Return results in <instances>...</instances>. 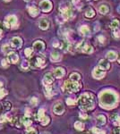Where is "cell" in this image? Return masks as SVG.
Here are the masks:
<instances>
[{
  "label": "cell",
  "mask_w": 120,
  "mask_h": 134,
  "mask_svg": "<svg viewBox=\"0 0 120 134\" xmlns=\"http://www.w3.org/2000/svg\"><path fill=\"white\" fill-rule=\"evenodd\" d=\"M65 74H66V71H65V69L62 68V67H58V68L54 71V76L58 79L62 78Z\"/></svg>",
  "instance_id": "16"
},
{
  "label": "cell",
  "mask_w": 120,
  "mask_h": 134,
  "mask_svg": "<svg viewBox=\"0 0 120 134\" xmlns=\"http://www.w3.org/2000/svg\"><path fill=\"white\" fill-rule=\"evenodd\" d=\"M117 103V96L112 91H103L100 95V105L102 107L110 109Z\"/></svg>",
  "instance_id": "1"
},
{
  "label": "cell",
  "mask_w": 120,
  "mask_h": 134,
  "mask_svg": "<svg viewBox=\"0 0 120 134\" xmlns=\"http://www.w3.org/2000/svg\"><path fill=\"white\" fill-rule=\"evenodd\" d=\"M99 11L101 14H107L109 12V7L107 5H101L99 8Z\"/></svg>",
  "instance_id": "22"
},
{
  "label": "cell",
  "mask_w": 120,
  "mask_h": 134,
  "mask_svg": "<svg viewBox=\"0 0 120 134\" xmlns=\"http://www.w3.org/2000/svg\"><path fill=\"white\" fill-rule=\"evenodd\" d=\"M54 82V76L51 72H48L44 75L43 78V84L45 87H48V86H52Z\"/></svg>",
  "instance_id": "8"
},
{
  "label": "cell",
  "mask_w": 120,
  "mask_h": 134,
  "mask_svg": "<svg viewBox=\"0 0 120 134\" xmlns=\"http://www.w3.org/2000/svg\"><path fill=\"white\" fill-rule=\"evenodd\" d=\"M53 111H54L55 114L59 115V114H62L63 113L65 112V106H63V104L58 103V104L55 105V106L53 108Z\"/></svg>",
  "instance_id": "15"
},
{
  "label": "cell",
  "mask_w": 120,
  "mask_h": 134,
  "mask_svg": "<svg viewBox=\"0 0 120 134\" xmlns=\"http://www.w3.org/2000/svg\"><path fill=\"white\" fill-rule=\"evenodd\" d=\"M59 11L64 20H69L73 17V11L68 2H63L59 5Z\"/></svg>",
  "instance_id": "3"
},
{
  "label": "cell",
  "mask_w": 120,
  "mask_h": 134,
  "mask_svg": "<svg viewBox=\"0 0 120 134\" xmlns=\"http://www.w3.org/2000/svg\"><path fill=\"white\" fill-rule=\"evenodd\" d=\"M28 11H29V14H30V15L33 16V17H35V16H37L38 14H39V8L36 7V6H34V5L29 6V7H28Z\"/></svg>",
  "instance_id": "18"
},
{
  "label": "cell",
  "mask_w": 120,
  "mask_h": 134,
  "mask_svg": "<svg viewBox=\"0 0 120 134\" xmlns=\"http://www.w3.org/2000/svg\"><path fill=\"white\" fill-rule=\"evenodd\" d=\"M111 121L114 123L115 125H118L120 126V116H118L117 114H113V115L110 116Z\"/></svg>",
  "instance_id": "26"
},
{
  "label": "cell",
  "mask_w": 120,
  "mask_h": 134,
  "mask_svg": "<svg viewBox=\"0 0 120 134\" xmlns=\"http://www.w3.org/2000/svg\"><path fill=\"white\" fill-rule=\"evenodd\" d=\"M38 102H39V101H38V98H31L30 103H31V105L32 106H37Z\"/></svg>",
  "instance_id": "42"
},
{
  "label": "cell",
  "mask_w": 120,
  "mask_h": 134,
  "mask_svg": "<svg viewBox=\"0 0 120 134\" xmlns=\"http://www.w3.org/2000/svg\"><path fill=\"white\" fill-rule=\"evenodd\" d=\"M66 104L69 105V106H73L75 104V100L73 99V98H67L66 99Z\"/></svg>",
  "instance_id": "43"
},
{
  "label": "cell",
  "mask_w": 120,
  "mask_h": 134,
  "mask_svg": "<svg viewBox=\"0 0 120 134\" xmlns=\"http://www.w3.org/2000/svg\"><path fill=\"white\" fill-rule=\"evenodd\" d=\"M61 58H62L61 57V55L58 51H53L51 53V55H50V59L53 62H59Z\"/></svg>",
  "instance_id": "19"
},
{
  "label": "cell",
  "mask_w": 120,
  "mask_h": 134,
  "mask_svg": "<svg viewBox=\"0 0 120 134\" xmlns=\"http://www.w3.org/2000/svg\"><path fill=\"white\" fill-rule=\"evenodd\" d=\"M11 122H12L13 124L15 125V126H16V127H18V128H20L21 125H22V121L19 120L18 118H13Z\"/></svg>",
  "instance_id": "35"
},
{
  "label": "cell",
  "mask_w": 120,
  "mask_h": 134,
  "mask_svg": "<svg viewBox=\"0 0 120 134\" xmlns=\"http://www.w3.org/2000/svg\"><path fill=\"white\" fill-rule=\"evenodd\" d=\"M114 133L115 134H120V126H118L117 128H116L114 130Z\"/></svg>",
  "instance_id": "49"
},
{
  "label": "cell",
  "mask_w": 120,
  "mask_h": 134,
  "mask_svg": "<svg viewBox=\"0 0 120 134\" xmlns=\"http://www.w3.org/2000/svg\"><path fill=\"white\" fill-rule=\"evenodd\" d=\"M19 60V56L16 52H10L7 54V61L11 64H16Z\"/></svg>",
  "instance_id": "11"
},
{
  "label": "cell",
  "mask_w": 120,
  "mask_h": 134,
  "mask_svg": "<svg viewBox=\"0 0 120 134\" xmlns=\"http://www.w3.org/2000/svg\"><path fill=\"white\" fill-rule=\"evenodd\" d=\"M99 67H100V69H102L103 71H106L110 68V64H109V63L107 61V60L101 59L100 61V63H99Z\"/></svg>",
  "instance_id": "17"
},
{
  "label": "cell",
  "mask_w": 120,
  "mask_h": 134,
  "mask_svg": "<svg viewBox=\"0 0 120 134\" xmlns=\"http://www.w3.org/2000/svg\"><path fill=\"white\" fill-rule=\"evenodd\" d=\"M92 75L96 79H102L105 76V71H103L100 67H96V68H94Z\"/></svg>",
  "instance_id": "12"
},
{
  "label": "cell",
  "mask_w": 120,
  "mask_h": 134,
  "mask_svg": "<svg viewBox=\"0 0 120 134\" xmlns=\"http://www.w3.org/2000/svg\"><path fill=\"white\" fill-rule=\"evenodd\" d=\"M78 105L80 109L83 112H87L89 110L93 109L95 106V98L92 93H83L80 96L78 100Z\"/></svg>",
  "instance_id": "2"
},
{
  "label": "cell",
  "mask_w": 120,
  "mask_h": 134,
  "mask_svg": "<svg viewBox=\"0 0 120 134\" xmlns=\"http://www.w3.org/2000/svg\"><path fill=\"white\" fill-rule=\"evenodd\" d=\"M92 131L94 132V134H99V133H100V130H99L98 128H93V129H92Z\"/></svg>",
  "instance_id": "50"
},
{
  "label": "cell",
  "mask_w": 120,
  "mask_h": 134,
  "mask_svg": "<svg viewBox=\"0 0 120 134\" xmlns=\"http://www.w3.org/2000/svg\"><path fill=\"white\" fill-rule=\"evenodd\" d=\"M25 2H30V1H31V0H24Z\"/></svg>",
  "instance_id": "55"
},
{
  "label": "cell",
  "mask_w": 120,
  "mask_h": 134,
  "mask_svg": "<svg viewBox=\"0 0 120 134\" xmlns=\"http://www.w3.org/2000/svg\"><path fill=\"white\" fill-rule=\"evenodd\" d=\"M39 27L42 31H46L49 27V22L47 18H41L39 22Z\"/></svg>",
  "instance_id": "13"
},
{
  "label": "cell",
  "mask_w": 120,
  "mask_h": 134,
  "mask_svg": "<svg viewBox=\"0 0 120 134\" xmlns=\"http://www.w3.org/2000/svg\"><path fill=\"white\" fill-rule=\"evenodd\" d=\"M113 34H114L115 38H119L120 37V31H119V29H116V30H113Z\"/></svg>",
  "instance_id": "45"
},
{
  "label": "cell",
  "mask_w": 120,
  "mask_h": 134,
  "mask_svg": "<svg viewBox=\"0 0 120 134\" xmlns=\"http://www.w3.org/2000/svg\"><path fill=\"white\" fill-rule=\"evenodd\" d=\"M39 6H41V9L42 11L48 13L52 9V3L49 0H42L39 3Z\"/></svg>",
  "instance_id": "9"
},
{
  "label": "cell",
  "mask_w": 120,
  "mask_h": 134,
  "mask_svg": "<svg viewBox=\"0 0 120 134\" xmlns=\"http://www.w3.org/2000/svg\"><path fill=\"white\" fill-rule=\"evenodd\" d=\"M80 32L82 33V35H83V36H89L90 35V29L88 26H86V25H83V26H82L81 28H80Z\"/></svg>",
  "instance_id": "21"
},
{
  "label": "cell",
  "mask_w": 120,
  "mask_h": 134,
  "mask_svg": "<svg viewBox=\"0 0 120 134\" xmlns=\"http://www.w3.org/2000/svg\"><path fill=\"white\" fill-rule=\"evenodd\" d=\"M75 127L76 130H78V131H83L84 129V124L82 122H76L75 123Z\"/></svg>",
  "instance_id": "36"
},
{
  "label": "cell",
  "mask_w": 120,
  "mask_h": 134,
  "mask_svg": "<svg viewBox=\"0 0 120 134\" xmlns=\"http://www.w3.org/2000/svg\"><path fill=\"white\" fill-rule=\"evenodd\" d=\"M82 85L80 84V82H76V81H73L71 80H67L65 81L64 86H63V89L66 90L69 93L72 92H77L81 89Z\"/></svg>",
  "instance_id": "4"
},
{
  "label": "cell",
  "mask_w": 120,
  "mask_h": 134,
  "mask_svg": "<svg viewBox=\"0 0 120 134\" xmlns=\"http://www.w3.org/2000/svg\"><path fill=\"white\" fill-rule=\"evenodd\" d=\"M80 117H81V118H83V119H87V114H85V113H81V114H80Z\"/></svg>",
  "instance_id": "48"
},
{
  "label": "cell",
  "mask_w": 120,
  "mask_h": 134,
  "mask_svg": "<svg viewBox=\"0 0 120 134\" xmlns=\"http://www.w3.org/2000/svg\"><path fill=\"white\" fill-rule=\"evenodd\" d=\"M33 48L36 50L37 52H41L45 48V44L42 42L41 40H37L33 43Z\"/></svg>",
  "instance_id": "14"
},
{
  "label": "cell",
  "mask_w": 120,
  "mask_h": 134,
  "mask_svg": "<svg viewBox=\"0 0 120 134\" xmlns=\"http://www.w3.org/2000/svg\"><path fill=\"white\" fill-rule=\"evenodd\" d=\"M94 15H95V11H94L92 8H88L87 10L85 11V17L87 18H92L94 17Z\"/></svg>",
  "instance_id": "23"
},
{
  "label": "cell",
  "mask_w": 120,
  "mask_h": 134,
  "mask_svg": "<svg viewBox=\"0 0 120 134\" xmlns=\"http://www.w3.org/2000/svg\"><path fill=\"white\" fill-rule=\"evenodd\" d=\"M2 33H3V31L0 30V39H1V38H2V36H3V34H2Z\"/></svg>",
  "instance_id": "52"
},
{
  "label": "cell",
  "mask_w": 120,
  "mask_h": 134,
  "mask_svg": "<svg viewBox=\"0 0 120 134\" xmlns=\"http://www.w3.org/2000/svg\"><path fill=\"white\" fill-rule=\"evenodd\" d=\"M45 115H46V114H45V110H44L43 108H41V109L38 111V113H37V120L41 121Z\"/></svg>",
  "instance_id": "29"
},
{
  "label": "cell",
  "mask_w": 120,
  "mask_h": 134,
  "mask_svg": "<svg viewBox=\"0 0 120 134\" xmlns=\"http://www.w3.org/2000/svg\"><path fill=\"white\" fill-rule=\"evenodd\" d=\"M76 48L78 51H81V52H83L85 54H92L93 52V47H92L89 44L85 43V42H81L77 45Z\"/></svg>",
  "instance_id": "7"
},
{
  "label": "cell",
  "mask_w": 120,
  "mask_h": 134,
  "mask_svg": "<svg viewBox=\"0 0 120 134\" xmlns=\"http://www.w3.org/2000/svg\"><path fill=\"white\" fill-rule=\"evenodd\" d=\"M26 134H38L37 131L34 128H31V127H28L26 130Z\"/></svg>",
  "instance_id": "39"
},
{
  "label": "cell",
  "mask_w": 120,
  "mask_h": 134,
  "mask_svg": "<svg viewBox=\"0 0 120 134\" xmlns=\"http://www.w3.org/2000/svg\"><path fill=\"white\" fill-rule=\"evenodd\" d=\"M22 124H24L26 127H29L30 125L31 124V123H32V121H31V118L29 115H24L22 117Z\"/></svg>",
  "instance_id": "20"
},
{
  "label": "cell",
  "mask_w": 120,
  "mask_h": 134,
  "mask_svg": "<svg viewBox=\"0 0 120 134\" xmlns=\"http://www.w3.org/2000/svg\"><path fill=\"white\" fill-rule=\"evenodd\" d=\"M24 54H25V56H26V57L31 58L33 54V49L31 48V47H27V48L24 50Z\"/></svg>",
  "instance_id": "34"
},
{
  "label": "cell",
  "mask_w": 120,
  "mask_h": 134,
  "mask_svg": "<svg viewBox=\"0 0 120 134\" xmlns=\"http://www.w3.org/2000/svg\"><path fill=\"white\" fill-rule=\"evenodd\" d=\"M119 24H120V22H119L118 20H114V21H112V22L110 23V28L112 29V30H116V29H118Z\"/></svg>",
  "instance_id": "32"
},
{
  "label": "cell",
  "mask_w": 120,
  "mask_h": 134,
  "mask_svg": "<svg viewBox=\"0 0 120 134\" xmlns=\"http://www.w3.org/2000/svg\"><path fill=\"white\" fill-rule=\"evenodd\" d=\"M52 46H53L54 47H61L62 42H60V41H58V40H54L53 43H52Z\"/></svg>",
  "instance_id": "41"
},
{
  "label": "cell",
  "mask_w": 120,
  "mask_h": 134,
  "mask_svg": "<svg viewBox=\"0 0 120 134\" xmlns=\"http://www.w3.org/2000/svg\"><path fill=\"white\" fill-rule=\"evenodd\" d=\"M49 122H50V119H49V117L47 116V115H45L41 121H39V123H41L42 125H44V126L48 125V123H49Z\"/></svg>",
  "instance_id": "33"
},
{
  "label": "cell",
  "mask_w": 120,
  "mask_h": 134,
  "mask_svg": "<svg viewBox=\"0 0 120 134\" xmlns=\"http://www.w3.org/2000/svg\"><path fill=\"white\" fill-rule=\"evenodd\" d=\"M4 24H5V27L10 29H14L16 28V26L18 25V19L15 15H13V14H10V15H7L5 19V22H4Z\"/></svg>",
  "instance_id": "5"
},
{
  "label": "cell",
  "mask_w": 120,
  "mask_h": 134,
  "mask_svg": "<svg viewBox=\"0 0 120 134\" xmlns=\"http://www.w3.org/2000/svg\"><path fill=\"white\" fill-rule=\"evenodd\" d=\"M2 106H3V108H4V109H5V111H9V110L12 108V103H11V102H9V101H5V102H3Z\"/></svg>",
  "instance_id": "31"
},
{
  "label": "cell",
  "mask_w": 120,
  "mask_h": 134,
  "mask_svg": "<svg viewBox=\"0 0 120 134\" xmlns=\"http://www.w3.org/2000/svg\"><path fill=\"white\" fill-rule=\"evenodd\" d=\"M44 90H45V95L47 96L48 98H50L52 95H53V88H52V86H48V87H45V89H44Z\"/></svg>",
  "instance_id": "25"
},
{
  "label": "cell",
  "mask_w": 120,
  "mask_h": 134,
  "mask_svg": "<svg viewBox=\"0 0 120 134\" xmlns=\"http://www.w3.org/2000/svg\"><path fill=\"white\" fill-rule=\"evenodd\" d=\"M7 93L8 92L5 90V89H0V98H3L5 96L7 95Z\"/></svg>",
  "instance_id": "44"
},
{
  "label": "cell",
  "mask_w": 120,
  "mask_h": 134,
  "mask_svg": "<svg viewBox=\"0 0 120 134\" xmlns=\"http://www.w3.org/2000/svg\"><path fill=\"white\" fill-rule=\"evenodd\" d=\"M81 2H82V0H73V5H76L77 7H80V6H81Z\"/></svg>",
  "instance_id": "46"
},
{
  "label": "cell",
  "mask_w": 120,
  "mask_h": 134,
  "mask_svg": "<svg viewBox=\"0 0 120 134\" xmlns=\"http://www.w3.org/2000/svg\"><path fill=\"white\" fill-rule=\"evenodd\" d=\"M70 80L73 81H76V82H79L80 80H81V75L77 72H73L72 74L70 75Z\"/></svg>",
  "instance_id": "24"
},
{
  "label": "cell",
  "mask_w": 120,
  "mask_h": 134,
  "mask_svg": "<svg viewBox=\"0 0 120 134\" xmlns=\"http://www.w3.org/2000/svg\"><path fill=\"white\" fill-rule=\"evenodd\" d=\"M118 63L120 64V54H119V56H118Z\"/></svg>",
  "instance_id": "54"
},
{
  "label": "cell",
  "mask_w": 120,
  "mask_h": 134,
  "mask_svg": "<svg viewBox=\"0 0 120 134\" xmlns=\"http://www.w3.org/2000/svg\"><path fill=\"white\" fill-rule=\"evenodd\" d=\"M97 123L100 125H103L106 123V117L104 115H99L97 117Z\"/></svg>",
  "instance_id": "30"
},
{
  "label": "cell",
  "mask_w": 120,
  "mask_h": 134,
  "mask_svg": "<svg viewBox=\"0 0 120 134\" xmlns=\"http://www.w3.org/2000/svg\"><path fill=\"white\" fill-rule=\"evenodd\" d=\"M30 66H31V64L28 61H24L22 63V68L24 69V70H28V69L30 68Z\"/></svg>",
  "instance_id": "38"
},
{
  "label": "cell",
  "mask_w": 120,
  "mask_h": 134,
  "mask_svg": "<svg viewBox=\"0 0 120 134\" xmlns=\"http://www.w3.org/2000/svg\"><path fill=\"white\" fill-rule=\"evenodd\" d=\"M118 11H120V7H118Z\"/></svg>",
  "instance_id": "57"
},
{
  "label": "cell",
  "mask_w": 120,
  "mask_h": 134,
  "mask_svg": "<svg viewBox=\"0 0 120 134\" xmlns=\"http://www.w3.org/2000/svg\"><path fill=\"white\" fill-rule=\"evenodd\" d=\"M10 46L7 45V44H5V45H3L2 46V51L4 52V53L5 54H9L10 53Z\"/></svg>",
  "instance_id": "37"
},
{
  "label": "cell",
  "mask_w": 120,
  "mask_h": 134,
  "mask_svg": "<svg viewBox=\"0 0 120 134\" xmlns=\"http://www.w3.org/2000/svg\"><path fill=\"white\" fill-rule=\"evenodd\" d=\"M12 117L9 116L8 114H3V115L0 116V123H5L7 121H12Z\"/></svg>",
  "instance_id": "28"
},
{
  "label": "cell",
  "mask_w": 120,
  "mask_h": 134,
  "mask_svg": "<svg viewBox=\"0 0 120 134\" xmlns=\"http://www.w3.org/2000/svg\"><path fill=\"white\" fill-rule=\"evenodd\" d=\"M30 64L31 66H32L33 68H41L46 64V59L44 56H37L31 59Z\"/></svg>",
  "instance_id": "6"
},
{
  "label": "cell",
  "mask_w": 120,
  "mask_h": 134,
  "mask_svg": "<svg viewBox=\"0 0 120 134\" xmlns=\"http://www.w3.org/2000/svg\"><path fill=\"white\" fill-rule=\"evenodd\" d=\"M1 87H3V82H2V81H0V88Z\"/></svg>",
  "instance_id": "53"
},
{
  "label": "cell",
  "mask_w": 120,
  "mask_h": 134,
  "mask_svg": "<svg viewBox=\"0 0 120 134\" xmlns=\"http://www.w3.org/2000/svg\"><path fill=\"white\" fill-rule=\"evenodd\" d=\"M3 26H5V24H4L2 22H0V30L3 31Z\"/></svg>",
  "instance_id": "51"
},
{
  "label": "cell",
  "mask_w": 120,
  "mask_h": 134,
  "mask_svg": "<svg viewBox=\"0 0 120 134\" xmlns=\"http://www.w3.org/2000/svg\"><path fill=\"white\" fill-rule=\"evenodd\" d=\"M22 45V40L21 38L14 37L11 39V47H14V48H16V49L21 48Z\"/></svg>",
  "instance_id": "10"
},
{
  "label": "cell",
  "mask_w": 120,
  "mask_h": 134,
  "mask_svg": "<svg viewBox=\"0 0 120 134\" xmlns=\"http://www.w3.org/2000/svg\"><path fill=\"white\" fill-rule=\"evenodd\" d=\"M107 58H108L109 61H114V60H116V58H117V54L114 51H109L107 54Z\"/></svg>",
  "instance_id": "27"
},
{
  "label": "cell",
  "mask_w": 120,
  "mask_h": 134,
  "mask_svg": "<svg viewBox=\"0 0 120 134\" xmlns=\"http://www.w3.org/2000/svg\"><path fill=\"white\" fill-rule=\"evenodd\" d=\"M8 61H6L5 59H3L0 61V65H1L3 68H7L8 65H9V63H7Z\"/></svg>",
  "instance_id": "40"
},
{
  "label": "cell",
  "mask_w": 120,
  "mask_h": 134,
  "mask_svg": "<svg viewBox=\"0 0 120 134\" xmlns=\"http://www.w3.org/2000/svg\"><path fill=\"white\" fill-rule=\"evenodd\" d=\"M4 1H5V2H9V1H11V0H4Z\"/></svg>",
  "instance_id": "56"
},
{
  "label": "cell",
  "mask_w": 120,
  "mask_h": 134,
  "mask_svg": "<svg viewBox=\"0 0 120 134\" xmlns=\"http://www.w3.org/2000/svg\"><path fill=\"white\" fill-rule=\"evenodd\" d=\"M0 110H1V107H0Z\"/></svg>",
  "instance_id": "58"
},
{
  "label": "cell",
  "mask_w": 120,
  "mask_h": 134,
  "mask_svg": "<svg viewBox=\"0 0 120 134\" xmlns=\"http://www.w3.org/2000/svg\"><path fill=\"white\" fill-rule=\"evenodd\" d=\"M98 39L100 40V43H103L105 41V39H104V37L102 36V35H100V36H99L98 37Z\"/></svg>",
  "instance_id": "47"
}]
</instances>
